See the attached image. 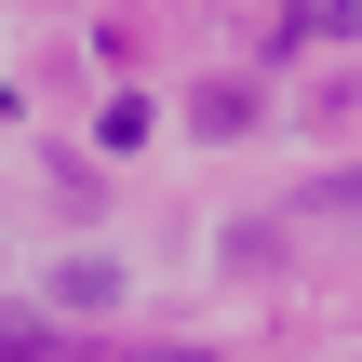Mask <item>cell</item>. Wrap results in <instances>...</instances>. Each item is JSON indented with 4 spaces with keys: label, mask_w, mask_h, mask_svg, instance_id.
Segmentation results:
<instances>
[{
    "label": "cell",
    "mask_w": 362,
    "mask_h": 362,
    "mask_svg": "<svg viewBox=\"0 0 362 362\" xmlns=\"http://www.w3.org/2000/svg\"><path fill=\"white\" fill-rule=\"evenodd\" d=\"M54 309H81V322L121 309V269H107V255H67V269H54Z\"/></svg>",
    "instance_id": "1"
},
{
    "label": "cell",
    "mask_w": 362,
    "mask_h": 362,
    "mask_svg": "<svg viewBox=\"0 0 362 362\" xmlns=\"http://www.w3.org/2000/svg\"><path fill=\"white\" fill-rule=\"evenodd\" d=\"M0 362H67V336H54V309H0Z\"/></svg>",
    "instance_id": "2"
},
{
    "label": "cell",
    "mask_w": 362,
    "mask_h": 362,
    "mask_svg": "<svg viewBox=\"0 0 362 362\" xmlns=\"http://www.w3.org/2000/svg\"><path fill=\"white\" fill-rule=\"evenodd\" d=\"M188 121H202V134H242V121H255V94H242V81H202V107H188Z\"/></svg>",
    "instance_id": "3"
},
{
    "label": "cell",
    "mask_w": 362,
    "mask_h": 362,
    "mask_svg": "<svg viewBox=\"0 0 362 362\" xmlns=\"http://www.w3.org/2000/svg\"><path fill=\"white\" fill-rule=\"evenodd\" d=\"M336 27H362V0H296V40H336Z\"/></svg>",
    "instance_id": "4"
},
{
    "label": "cell",
    "mask_w": 362,
    "mask_h": 362,
    "mask_svg": "<svg viewBox=\"0 0 362 362\" xmlns=\"http://www.w3.org/2000/svg\"><path fill=\"white\" fill-rule=\"evenodd\" d=\"M322 202H336V215H349V228H362V175H336V188H322Z\"/></svg>",
    "instance_id": "5"
}]
</instances>
